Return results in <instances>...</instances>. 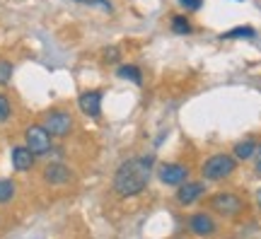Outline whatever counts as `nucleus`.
<instances>
[{
  "label": "nucleus",
  "instance_id": "7ed1b4c3",
  "mask_svg": "<svg viewBox=\"0 0 261 239\" xmlns=\"http://www.w3.org/2000/svg\"><path fill=\"white\" fill-rule=\"evenodd\" d=\"M41 126L48 130V136H51V138H65V136H70L75 121H73V114H70L68 109L54 107V109L44 111V116H41Z\"/></svg>",
  "mask_w": 261,
  "mask_h": 239
},
{
  "label": "nucleus",
  "instance_id": "0eeeda50",
  "mask_svg": "<svg viewBox=\"0 0 261 239\" xmlns=\"http://www.w3.org/2000/svg\"><path fill=\"white\" fill-rule=\"evenodd\" d=\"M41 179H44V184L48 186H65L73 181V169L65 165V162H48L44 169H41Z\"/></svg>",
  "mask_w": 261,
  "mask_h": 239
},
{
  "label": "nucleus",
  "instance_id": "aec40b11",
  "mask_svg": "<svg viewBox=\"0 0 261 239\" xmlns=\"http://www.w3.org/2000/svg\"><path fill=\"white\" fill-rule=\"evenodd\" d=\"M179 5L184 10H189V12H196V10H201L203 0H179Z\"/></svg>",
  "mask_w": 261,
  "mask_h": 239
},
{
  "label": "nucleus",
  "instance_id": "423d86ee",
  "mask_svg": "<svg viewBox=\"0 0 261 239\" xmlns=\"http://www.w3.org/2000/svg\"><path fill=\"white\" fill-rule=\"evenodd\" d=\"M158 179L160 184L165 186H181L184 181L191 179V169L187 165H179V162H165V165L158 167Z\"/></svg>",
  "mask_w": 261,
  "mask_h": 239
},
{
  "label": "nucleus",
  "instance_id": "a211bd4d",
  "mask_svg": "<svg viewBox=\"0 0 261 239\" xmlns=\"http://www.w3.org/2000/svg\"><path fill=\"white\" fill-rule=\"evenodd\" d=\"M10 80H12V63L0 58V87H8Z\"/></svg>",
  "mask_w": 261,
  "mask_h": 239
},
{
  "label": "nucleus",
  "instance_id": "20e7f679",
  "mask_svg": "<svg viewBox=\"0 0 261 239\" xmlns=\"http://www.w3.org/2000/svg\"><path fill=\"white\" fill-rule=\"evenodd\" d=\"M211 210L218 213L220 218H237L244 213V201L232 191H218L208 198Z\"/></svg>",
  "mask_w": 261,
  "mask_h": 239
},
{
  "label": "nucleus",
  "instance_id": "6e6552de",
  "mask_svg": "<svg viewBox=\"0 0 261 239\" xmlns=\"http://www.w3.org/2000/svg\"><path fill=\"white\" fill-rule=\"evenodd\" d=\"M208 196V189H205V181H184L181 186H177V193H174V201L179 205H194V203L203 201Z\"/></svg>",
  "mask_w": 261,
  "mask_h": 239
},
{
  "label": "nucleus",
  "instance_id": "f3484780",
  "mask_svg": "<svg viewBox=\"0 0 261 239\" xmlns=\"http://www.w3.org/2000/svg\"><path fill=\"white\" fill-rule=\"evenodd\" d=\"M12 116V101L5 92H0V123H8Z\"/></svg>",
  "mask_w": 261,
  "mask_h": 239
},
{
  "label": "nucleus",
  "instance_id": "9d476101",
  "mask_svg": "<svg viewBox=\"0 0 261 239\" xmlns=\"http://www.w3.org/2000/svg\"><path fill=\"white\" fill-rule=\"evenodd\" d=\"M10 162H12L15 172H32L37 165V155L27 145H15L10 150Z\"/></svg>",
  "mask_w": 261,
  "mask_h": 239
},
{
  "label": "nucleus",
  "instance_id": "9b49d317",
  "mask_svg": "<svg viewBox=\"0 0 261 239\" xmlns=\"http://www.w3.org/2000/svg\"><path fill=\"white\" fill-rule=\"evenodd\" d=\"M189 230L194 232L196 237H211V234H215L218 225H215V218L211 213H194L189 218Z\"/></svg>",
  "mask_w": 261,
  "mask_h": 239
},
{
  "label": "nucleus",
  "instance_id": "5701e85b",
  "mask_svg": "<svg viewBox=\"0 0 261 239\" xmlns=\"http://www.w3.org/2000/svg\"><path fill=\"white\" fill-rule=\"evenodd\" d=\"M73 3H87V5H90V0H73Z\"/></svg>",
  "mask_w": 261,
  "mask_h": 239
},
{
  "label": "nucleus",
  "instance_id": "39448f33",
  "mask_svg": "<svg viewBox=\"0 0 261 239\" xmlns=\"http://www.w3.org/2000/svg\"><path fill=\"white\" fill-rule=\"evenodd\" d=\"M24 145L37 157H44V155H51L54 138L48 136V130L44 128L41 123H32V126H27V130H24Z\"/></svg>",
  "mask_w": 261,
  "mask_h": 239
},
{
  "label": "nucleus",
  "instance_id": "dca6fc26",
  "mask_svg": "<svg viewBox=\"0 0 261 239\" xmlns=\"http://www.w3.org/2000/svg\"><path fill=\"white\" fill-rule=\"evenodd\" d=\"M254 37H256V29L249 27V24H244V27H237V29L225 32L220 39H254Z\"/></svg>",
  "mask_w": 261,
  "mask_h": 239
},
{
  "label": "nucleus",
  "instance_id": "f8f14e48",
  "mask_svg": "<svg viewBox=\"0 0 261 239\" xmlns=\"http://www.w3.org/2000/svg\"><path fill=\"white\" fill-rule=\"evenodd\" d=\"M256 147H259V143H256V138H242L237 145L232 147V157L237 160V162H247V160H254V155H256Z\"/></svg>",
  "mask_w": 261,
  "mask_h": 239
},
{
  "label": "nucleus",
  "instance_id": "f257e3e1",
  "mask_svg": "<svg viewBox=\"0 0 261 239\" xmlns=\"http://www.w3.org/2000/svg\"><path fill=\"white\" fill-rule=\"evenodd\" d=\"M155 169V155H136L123 160L121 165L116 167L112 179V189L116 196L121 198H133L148 189L150 176Z\"/></svg>",
  "mask_w": 261,
  "mask_h": 239
},
{
  "label": "nucleus",
  "instance_id": "4be33fe9",
  "mask_svg": "<svg viewBox=\"0 0 261 239\" xmlns=\"http://www.w3.org/2000/svg\"><path fill=\"white\" fill-rule=\"evenodd\" d=\"M254 198H256V205H259V210H261V189L256 191V196H254Z\"/></svg>",
  "mask_w": 261,
  "mask_h": 239
},
{
  "label": "nucleus",
  "instance_id": "2eb2a0df",
  "mask_svg": "<svg viewBox=\"0 0 261 239\" xmlns=\"http://www.w3.org/2000/svg\"><path fill=\"white\" fill-rule=\"evenodd\" d=\"M15 193H17L15 181L8 179V176H0V205H8V203L15 198Z\"/></svg>",
  "mask_w": 261,
  "mask_h": 239
},
{
  "label": "nucleus",
  "instance_id": "412c9836",
  "mask_svg": "<svg viewBox=\"0 0 261 239\" xmlns=\"http://www.w3.org/2000/svg\"><path fill=\"white\" fill-rule=\"evenodd\" d=\"M254 169H256V174L261 176V145L256 147V155H254Z\"/></svg>",
  "mask_w": 261,
  "mask_h": 239
},
{
  "label": "nucleus",
  "instance_id": "f03ea898",
  "mask_svg": "<svg viewBox=\"0 0 261 239\" xmlns=\"http://www.w3.org/2000/svg\"><path fill=\"white\" fill-rule=\"evenodd\" d=\"M234 169H237V160L232 157V152H215L203 162L201 176L203 181H225L227 176L234 174Z\"/></svg>",
  "mask_w": 261,
  "mask_h": 239
},
{
  "label": "nucleus",
  "instance_id": "ddd939ff",
  "mask_svg": "<svg viewBox=\"0 0 261 239\" xmlns=\"http://www.w3.org/2000/svg\"><path fill=\"white\" fill-rule=\"evenodd\" d=\"M116 75L121 77V80H128V83L133 85H143V70H140L138 65H133V63H123L116 68Z\"/></svg>",
  "mask_w": 261,
  "mask_h": 239
},
{
  "label": "nucleus",
  "instance_id": "6ab92c4d",
  "mask_svg": "<svg viewBox=\"0 0 261 239\" xmlns=\"http://www.w3.org/2000/svg\"><path fill=\"white\" fill-rule=\"evenodd\" d=\"M102 61L107 65L109 63H121V48L119 46H107L104 48V54H102Z\"/></svg>",
  "mask_w": 261,
  "mask_h": 239
},
{
  "label": "nucleus",
  "instance_id": "1a4fd4ad",
  "mask_svg": "<svg viewBox=\"0 0 261 239\" xmlns=\"http://www.w3.org/2000/svg\"><path fill=\"white\" fill-rule=\"evenodd\" d=\"M102 101H104L102 90H85L77 97V109L83 111L85 116H90V119H99L102 116Z\"/></svg>",
  "mask_w": 261,
  "mask_h": 239
},
{
  "label": "nucleus",
  "instance_id": "4468645a",
  "mask_svg": "<svg viewBox=\"0 0 261 239\" xmlns=\"http://www.w3.org/2000/svg\"><path fill=\"white\" fill-rule=\"evenodd\" d=\"M169 27H172V32H174V34H181V37H187V34H191V32H194V27H191V19H189L187 15H172V19H169Z\"/></svg>",
  "mask_w": 261,
  "mask_h": 239
}]
</instances>
